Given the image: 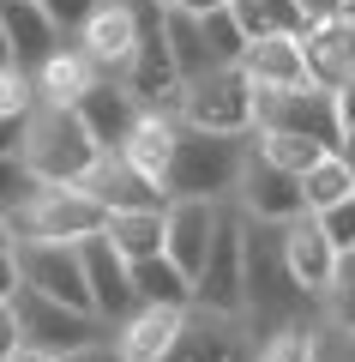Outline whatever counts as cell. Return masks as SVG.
<instances>
[{"instance_id": "obj_1", "label": "cell", "mask_w": 355, "mask_h": 362, "mask_svg": "<svg viewBox=\"0 0 355 362\" xmlns=\"http://www.w3.org/2000/svg\"><path fill=\"white\" fill-rule=\"evenodd\" d=\"M18 163L30 169L37 187H85L90 169L102 163V145L85 133L78 109H66V103H37V109H30V121H25Z\"/></svg>"}, {"instance_id": "obj_2", "label": "cell", "mask_w": 355, "mask_h": 362, "mask_svg": "<svg viewBox=\"0 0 355 362\" xmlns=\"http://www.w3.org/2000/svg\"><path fill=\"white\" fill-rule=\"evenodd\" d=\"M247 139H253V133H247ZM247 139L181 127L175 163H169V199H235L241 169H247Z\"/></svg>"}, {"instance_id": "obj_3", "label": "cell", "mask_w": 355, "mask_h": 362, "mask_svg": "<svg viewBox=\"0 0 355 362\" xmlns=\"http://www.w3.org/2000/svg\"><path fill=\"white\" fill-rule=\"evenodd\" d=\"M109 223V206L85 187H30V199L13 211L18 242H73L85 247L90 235H102Z\"/></svg>"}, {"instance_id": "obj_4", "label": "cell", "mask_w": 355, "mask_h": 362, "mask_svg": "<svg viewBox=\"0 0 355 362\" xmlns=\"http://www.w3.org/2000/svg\"><path fill=\"white\" fill-rule=\"evenodd\" d=\"M181 127L193 133H223V139H247L253 133V85L241 78V66H211L205 78H193L181 90Z\"/></svg>"}, {"instance_id": "obj_5", "label": "cell", "mask_w": 355, "mask_h": 362, "mask_svg": "<svg viewBox=\"0 0 355 362\" xmlns=\"http://www.w3.org/2000/svg\"><path fill=\"white\" fill-rule=\"evenodd\" d=\"M193 308L223 314V320H241L247 308V242H241V206H223V223L211 235V254H205L199 278H193Z\"/></svg>"}, {"instance_id": "obj_6", "label": "cell", "mask_w": 355, "mask_h": 362, "mask_svg": "<svg viewBox=\"0 0 355 362\" xmlns=\"http://www.w3.org/2000/svg\"><path fill=\"white\" fill-rule=\"evenodd\" d=\"M253 133H301V139L337 151L343 145V121L331 90L301 85V90H253Z\"/></svg>"}, {"instance_id": "obj_7", "label": "cell", "mask_w": 355, "mask_h": 362, "mask_svg": "<svg viewBox=\"0 0 355 362\" xmlns=\"http://www.w3.org/2000/svg\"><path fill=\"white\" fill-rule=\"evenodd\" d=\"M13 259H18V284L25 290H37L49 302H66L78 314H97L90 308V284H85V247H73V242H18Z\"/></svg>"}, {"instance_id": "obj_8", "label": "cell", "mask_w": 355, "mask_h": 362, "mask_svg": "<svg viewBox=\"0 0 355 362\" xmlns=\"http://www.w3.org/2000/svg\"><path fill=\"white\" fill-rule=\"evenodd\" d=\"M139 37H145V0H97V13L85 18L73 42L102 78H127Z\"/></svg>"}, {"instance_id": "obj_9", "label": "cell", "mask_w": 355, "mask_h": 362, "mask_svg": "<svg viewBox=\"0 0 355 362\" xmlns=\"http://www.w3.org/2000/svg\"><path fill=\"white\" fill-rule=\"evenodd\" d=\"M127 90L139 97V109L181 115V90H187V78H181L175 54H169V42H163V13H157L151 0H145V37H139L133 66H127Z\"/></svg>"}, {"instance_id": "obj_10", "label": "cell", "mask_w": 355, "mask_h": 362, "mask_svg": "<svg viewBox=\"0 0 355 362\" xmlns=\"http://www.w3.org/2000/svg\"><path fill=\"white\" fill-rule=\"evenodd\" d=\"M13 314H18V338L37 344V350H49V356H66V350L90 344V338H109V326H102L97 314H78V308H66V302H49V296H37V290H25V284H18V296H13Z\"/></svg>"}, {"instance_id": "obj_11", "label": "cell", "mask_w": 355, "mask_h": 362, "mask_svg": "<svg viewBox=\"0 0 355 362\" xmlns=\"http://www.w3.org/2000/svg\"><path fill=\"white\" fill-rule=\"evenodd\" d=\"M277 247H283V266H289L295 290H301V296H313V302H325L331 278H337V259H343L337 247H331L325 223H319L313 211H301L295 223H283V230H277Z\"/></svg>"}, {"instance_id": "obj_12", "label": "cell", "mask_w": 355, "mask_h": 362, "mask_svg": "<svg viewBox=\"0 0 355 362\" xmlns=\"http://www.w3.org/2000/svg\"><path fill=\"white\" fill-rule=\"evenodd\" d=\"M241 242H247V308L271 314V308H283V302H301L289 266H283L277 230H271V223H253L241 211Z\"/></svg>"}, {"instance_id": "obj_13", "label": "cell", "mask_w": 355, "mask_h": 362, "mask_svg": "<svg viewBox=\"0 0 355 362\" xmlns=\"http://www.w3.org/2000/svg\"><path fill=\"white\" fill-rule=\"evenodd\" d=\"M235 206H241L253 223L283 230V223H295L307 211V199H301V181L283 175V169H271V163H259L253 139H247V169H241V187H235Z\"/></svg>"}, {"instance_id": "obj_14", "label": "cell", "mask_w": 355, "mask_h": 362, "mask_svg": "<svg viewBox=\"0 0 355 362\" xmlns=\"http://www.w3.org/2000/svg\"><path fill=\"white\" fill-rule=\"evenodd\" d=\"M223 206L229 199H169L163 211V254L175 259L187 278H199L205 254H211V235L223 223Z\"/></svg>"}, {"instance_id": "obj_15", "label": "cell", "mask_w": 355, "mask_h": 362, "mask_svg": "<svg viewBox=\"0 0 355 362\" xmlns=\"http://www.w3.org/2000/svg\"><path fill=\"white\" fill-rule=\"evenodd\" d=\"M85 284H90V308H97L102 326H121L133 308H139V296H133V266L114 254L102 235L85 242Z\"/></svg>"}, {"instance_id": "obj_16", "label": "cell", "mask_w": 355, "mask_h": 362, "mask_svg": "<svg viewBox=\"0 0 355 362\" xmlns=\"http://www.w3.org/2000/svg\"><path fill=\"white\" fill-rule=\"evenodd\" d=\"M73 109H78L85 133L102 145V151H121V145H127V133H133V121L145 115L139 97L127 90V78H97V85H90Z\"/></svg>"}, {"instance_id": "obj_17", "label": "cell", "mask_w": 355, "mask_h": 362, "mask_svg": "<svg viewBox=\"0 0 355 362\" xmlns=\"http://www.w3.org/2000/svg\"><path fill=\"white\" fill-rule=\"evenodd\" d=\"M85 194H97L109 211H169L163 187H157L151 175H139L127 157H114V151H102V163L90 169V181H85Z\"/></svg>"}, {"instance_id": "obj_18", "label": "cell", "mask_w": 355, "mask_h": 362, "mask_svg": "<svg viewBox=\"0 0 355 362\" xmlns=\"http://www.w3.org/2000/svg\"><path fill=\"white\" fill-rule=\"evenodd\" d=\"M163 362H253V350H247V338L235 332V320L187 308V326H181L175 350H169Z\"/></svg>"}, {"instance_id": "obj_19", "label": "cell", "mask_w": 355, "mask_h": 362, "mask_svg": "<svg viewBox=\"0 0 355 362\" xmlns=\"http://www.w3.org/2000/svg\"><path fill=\"white\" fill-rule=\"evenodd\" d=\"M301 54H307V78L319 90H343L355 85V13L337 18V25H319L301 37Z\"/></svg>"}, {"instance_id": "obj_20", "label": "cell", "mask_w": 355, "mask_h": 362, "mask_svg": "<svg viewBox=\"0 0 355 362\" xmlns=\"http://www.w3.org/2000/svg\"><path fill=\"white\" fill-rule=\"evenodd\" d=\"M181 326H187V308H133L121 326H109L114 344H121V362H163L175 350Z\"/></svg>"}, {"instance_id": "obj_21", "label": "cell", "mask_w": 355, "mask_h": 362, "mask_svg": "<svg viewBox=\"0 0 355 362\" xmlns=\"http://www.w3.org/2000/svg\"><path fill=\"white\" fill-rule=\"evenodd\" d=\"M241 78H247L253 90H301V85H313V78H307L301 37H265V42H247V54H241Z\"/></svg>"}, {"instance_id": "obj_22", "label": "cell", "mask_w": 355, "mask_h": 362, "mask_svg": "<svg viewBox=\"0 0 355 362\" xmlns=\"http://www.w3.org/2000/svg\"><path fill=\"white\" fill-rule=\"evenodd\" d=\"M175 139H181V121L175 115H157V109H145L139 121H133V133H127V145L114 157H127L139 175H151L157 187L169 194V163H175Z\"/></svg>"}, {"instance_id": "obj_23", "label": "cell", "mask_w": 355, "mask_h": 362, "mask_svg": "<svg viewBox=\"0 0 355 362\" xmlns=\"http://www.w3.org/2000/svg\"><path fill=\"white\" fill-rule=\"evenodd\" d=\"M0 18H6V37H13V61L25 66V73H37V66L66 42L37 0H0Z\"/></svg>"}, {"instance_id": "obj_24", "label": "cell", "mask_w": 355, "mask_h": 362, "mask_svg": "<svg viewBox=\"0 0 355 362\" xmlns=\"http://www.w3.org/2000/svg\"><path fill=\"white\" fill-rule=\"evenodd\" d=\"M30 78H37V103H66V109H73L102 73L85 61V54H78V42H61V49H54Z\"/></svg>"}, {"instance_id": "obj_25", "label": "cell", "mask_w": 355, "mask_h": 362, "mask_svg": "<svg viewBox=\"0 0 355 362\" xmlns=\"http://www.w3.org/2000/svg\"><path fill=\"white\" fill-rule=\"evenodd\" d=\"M133 296H139V308H193V278L169 254H151L133 259Z\"/></svg>"}, {"instance_id": "obj_26", "label": "cell", "mask_w": 355, "mask_h": 362, "mask_svg": "<svg viewBox=\"0 0 355 362\" xmlns=\"http://www.w3.org/2000/svg\"><path fill=\"white\" fill-rule=\"evenodd\" d=\"M102 242L127 259V266H133V259L163 254V211H109V223H102Z\"/></svg>"}, {"instance_id": "obj_27", "label": "cell", "mask_w": 355, "mask_h": 362, "mask_svg": "<svg viewBox=\"0 0 355 362\" xmlns=\"http://www.w3.org/2000/svg\"><path fill=\"white\" fill-rule=\"evenodd\" d=\"M301 199H307V211H331V206H343V199H355V163L343 151H325L301 175Z\"/></svg>"}, {"instance_id": "obj_28", "label": "cell", "mask_w": 355, "mask_h": 362, "mask_svg": "<svg viewBox=\"0 0 355 362\" xmlns=\"http://www.w3.org/2000/svg\"><path fill=\"white\" fill-rule=\"evenodd\" d=\"M163 42H169V54H175V66H181V78H205L211 73V49H205V25L193 13H181V6H169L163 13Z\"/></svg>"}, {"instance_id": "obj_29", "label": "cell", "mask_w": 355, "mask_h": 362, "mask_svg": "<svg viewBox=\"0 0 355 362\" xmlns=\"http://www.w3.org/2000/svg\"><path fill=\"white\" fill-rule=\"evenodd\" d=\"M253 157L259 163H271V169H283V175H295L301 181L307 169L325 157V145H313V139H301V133H253Z\"/></svg>"}, {"instance_id": "obj_30", "label": "cell", "mask_w": 355, "mask_h": 362, "mask_svg": "<svg viewBox=\"0 0 355 362\" xmlns=\"http://www.w3.org/2000/svg\"><path fill=\"white\" fill-rule=\"evenodd\" d=\"M205 25V49H211V66H241V54H247V30L235 25V13H205L199 18Z\"/></svg>"}, {"instance_id": "obj_31", "label": "cell", "mask_w": 355, "mask_h": 362, "mask_svg": "<svg viewBox=\"0 0 355 362\" xmlns=\"http://www.w3.org/2000/svg\"><path fill=\"white\" fill-rule=\"evenodd\" d=\"M325 314H331L337 332H355V254L337 259V278H331V290H325Z\"/></svg>"}, {"instance_id": "obj_32", "label": "cell", "mask_w": 355, "mask_h": 362, "mask_svg": "<svg viewBox=\"0 0 355 362\" xmlns=\"http://www.w3.org/2000/svg\"><path fill=\"white\" fill-rule=\"evenodd\" d=\"M37 109V78L25 66H0V121H25Z\"/></svg>"}, {"instance_id": "obj_33", "label": "cell", "mask_w": 355, "mask_h": 362, "mask_svg": "<svg viewBox=\"0 0 355 362\" xmlns=\"http://www.w3.org/2000/svg\"><path fill=\"white\" fill-rule=\"evenodd\" d=\"M253 362H319V344H313V332H301V326H277Z\"/></svg>"}, {"instance_id": "obj_34", "label": "cell", "mask_w": 355, "mask_h": 362, "mask_svg": "<svg viewBox=\"0 0 355 362\" xmlns=\"http://www.w3.org/2000/svg\"><path fill=\"white\" fill-rule=\"evenodd\" d=\"M30 187H37L30 169L18 163V157H0V218H13V211L30 199Z\"/></svg>"}, {"instance_id": "obj_35", "label": "cell", "mask_w": 355, "mask_h": 362, "mask_svg": "<svg viewBox=\"0 0 355 362\" xmlns=\"http://www.w3.org/2000/svg\"><path fill=\"white\" fill-rule=\"evenodd\" d=\"M42 13H49V25L61 30V37H78L85 30V18L97 13V0H37Z\"/></svg>"}, {"instance_id": "obj_36", "label": "cell", "mask_w": 355, "mask_h": 362, "mask_svg": "<svg viewBox=\"0 0 355 362\" xmlns=\"http://www.w3.org/2000/svg\"><path fill=\"white\" fill-rule=\"evenodd\" d=\"M313 218L325 223V235H331L337 254H355V199H343V206H331V211H313Z\"/></svg>"}, {"instance_id": "obj_37", "label": "cell", "mask_w": 355, "mask_h": 362, "mask_svg": "<svg viewBox=\"0 0 355 362\" xmlns=\"http://www.w3.org/2000/svg\"><path fill=\"white\" fill-rule=\"evenodd\" d=\"M295 13H301V37H307V30H319V25L349 18L355 6H349V0H295Z\"/></svg>"}, {"instance_id": "obj_38", "label": "cell", "mask_w": 355, "mask_h": 362, "mask_svg": "<svg viewBox=\"0 0 355 362\" xmlns=\"http://www.w3.org/2000/svg\"><path fill=\"white\" fill-rule=\"evenodd\" d=\"M61 362H121V344H114V332H109V338H90V344L66 350Z\"/></svg>"}, {"instance_id": "obj_39", "label": "cell", "mask_w": 355, "mask_h": 362, "mask_svg": "<svg viewBox=\"0 0 355 362\" xmlns=\"http://www.w3.org/2000/svg\"><path fill=\"white\" fill-rule=\"evenodd\" d=\"M18 344H25V338H18V314H13V302H0V362L13 356Z\"/></svg>"}, {"instance_id": "obj_40", "label": "cell", "mask_w": 355, "mask_h": 362, "mask_svg": "<svg viewBox=\"0 0 355 362\" xmlns=\"http://www.w3.org/2000/svg\"><path fill=\"white\" fill-rule=\"evenodd\" d=\"M25 121H0V157H18V145H25Z\"/></svg>"}, {"instance_id": "obj_41", "label": "cell", "mask_w": 355, "mask_h": 362, "mask_svg": "<svg viewBox=\"0 0 355 362\" xmlns=\"http://www.w3.org/2000/svg\"><path fill=\"white\" fill-rule=\"evenodd\" d=\"M13 296H18V259L0 254V302H13Z\"/></svg>"}, {"instance_id": "obj_42", "label": "cell", "mask_w": 355, "mask_h": 362, "mask_svg": "<svg viewBox=\"0 0 355 362\" xmlns=\"http://www.w3.org/2000/svg\"><path fill=\"white\" fill-rule=\"evenodd\" d=\"M331 103H337V121H343V133H349V127H355V85L331 90Z\"/></svg>"}, {"instance_id": "obj_43", "label": "cell", "mask_w": 355, "mask_h": 362, "mask_svg": "<svg viewBox=\"0 0 355 362\" xmlns=\"http://www.w3.org/2000/svg\"><path fill=\"white\" fill-rule=\"evenodd\" d=\"M229 0H181V13H193V18H205V13H223Z\"/></svg>"}, {"instance_id": "obj_44", "label": "cell", "mask_w": 355, "mask_h": 362, "mask_svg": "<svg viewBox=\"0 0 355 362\" xmlns=\"http://www.w3.org/2000/svg\"><path fill=\"white\" fill-rule=\"evenodd\" d=\"M6 362H61V356H49V350H37V344H18Z\"/></svg>"}, {"instance_id": "obj_45", "label": "cell", "mask_w": 355, "mask_h": 362, "mask_svg": "<svg viewBox=\"0 0 355 362\" xmlns=\"http://www.w3.org/2000/svg\"><path fill=\"white\" fill-rule=\"evenodd\" d=\"M18 247V230H13V218H0V254H13Z\"/></svg>"}, {"instance_id": "obj_46", "label": "cell", "mask_w": 355, "mask_h": 362, "mask_svg": "<svg viewBox=\"0 0 355 362\" xmlns=\"http://www.w3.org/2000/svg\"><path fill=\"white\" fill-rule=\"evenodd\" d=\"M0 66H18L13 61V37H6V18H0Z\"/></svg>"}, {"instance_id": "obj_47", "label": "cell", "mask_w": 355, "mask_h": 362, "mask_svg": "<svg viewBox=\"0 0 355 362\" xmlns=\"http://www.w3.org/2000/svg\"><path fill=\"white\" fill-rule=\"evenodd\" d=\"M343 362H355V332H343Z\"/></svg>"}, {"instance_id": "obj_48", "label": "cell", "mask_w": 355, "mask_h": 362, "mask_svg": "<svg viewBox=\"0 0 355 362\" xmlns=\"http://www.w3.org/2000/svg\"><path fill=\"white\" fill-rule=\"evenodd\" d=\"M151 6H157V13H169V6H181V0H151Z\"/></svg>"}, {"instance_id": "obj_49", "label": "cell", "mask_w": 355, "mask_h": 362, "mask_svg": "<svg viewBox=\"0 0 355 362\" xmlns=\"http://www.w3.org/2000/svg\"><path fill=\"white\" fill-rule=\"evenodd\" d=\"M349 6H355V0H349Z\"/></svg>"}]
</instances>
